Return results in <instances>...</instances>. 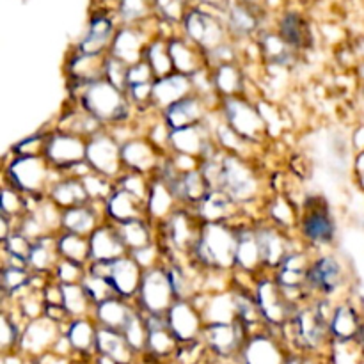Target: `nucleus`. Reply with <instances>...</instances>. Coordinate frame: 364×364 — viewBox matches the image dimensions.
Instances as JSON below:
<instances>
[{"label":"nucleus","mask_w":364,"mask_h":364,"mask_svg":"<svg viewBox=\"0 0 364 364\" xmlns=\"http://www.w3.org/2000/svg\"><path fill=\"white\" fill-rule=\"evenodd\" d=\"M237 224L203 223L201 235L188 255L192 265L203 274H233L237 267Z\"/></svg>","instance_id":"nucleus-1"},{"label":"nucleus","mask_w":364,"mask_h":364,"mask_svg":"<svg viewBox=\"0 0 364 364\" xmlns=\"http://www.w3.org/2000/svg\"><path fill=\"white\" fill-rule=\"evenodd\" d=\"M68 92L70 100L77 102L105 128L134 123L137 119V112L128 102L127 92L105 78L89 85H68Z\"/></svg>","instance_id":"nucleus-2"},{"label":"nucleus","mask_w":364,"mask_h":364,"mask_svg":"<svg viewBox=\"0 0 364 364\" xmlns=\"http://www.w3.org/2000/svg\"><path fill=\"white\" fill-rule=\"evenodd\" d=\"M336 219L322 196H308L301 206L297 237L313 252L331 251L336 242Z\"/></svg>","instance_id":"nucleus-3"},{"label":"nucleus","mask_w":364,"mask_h":364,"mask_svg":"<svg viewBox=\"0 0 364 364\" xmlns=\"http://www.w3.org/2000/svg\"><path fill=\"white\" fill-rule=\"evenodd\" d=\"M59 176L45 156L9 155L4 166V183H9L27 198H46L50 185Z\"/></svg>","instance_id":"nucleus-4"},{"label":"nucleus","mask_w":364,"mask_h":364,"mask_svg":"<svg viewBox=\"0 0 364 364\" xmlns=\"http://www.w3.org/2000/svg\"><path fill=\"white\" fill-rule=\"evenodd\" d=\"M242 208L263 196V180L251 159L223 153V188Z\"/></svg>","instance_id":"nucleus-5"},{"label":"nucleus","mask_w":364,"mask_h":364,"mask_svg":"<svg viewBox=\"0 0 364 364\" xmlns=\"http://www.w3.org/2000/svg\"><path fill=\"white\" fill-rule=\"evenodd\" d=\"M219 112L223 119L251 144L263 146L270 137V132L259 112L258 103L249 96L220 100Z\"/></svg>","instance_id":"nucleus-6"},{"label":"nucleus","mask_w":364,"mask_h":364,"mask_svg":"<svg viewBox=\"0 0 364 364\" xmlns=\"http://www.w3.org/2000/svg\"><path fill=\"white\" fill-rule=\"evenodd\" d=\"M176 302L166 263L144 270L141 288L134 304L146 316H166Z\"/></svg>","instance_id":"nucleus-7"},{"label":"nucleus","mask_w":364,"mask_h":364,"mask_svg":"<svg viewBox=\"0 0 364 364\" xmlns=\"http://www.w3.org/2000/svg\"><path fill=\"white\" fill-rule=\"evenodd\" d=\"M252 295L258 302L259 313H262L267 329L283 331L297 309L288 301L272 274H263L258 277Z\"/></svg>","instance_id":"nucleus-8"},{"label":"nucleus","mask_w":364,"mask_h":364,"mask_svg":"<svg viewBox=\"0 0 364 364\" xmlns=\"http://www.w3.org/2000/svg\"><path fill=\"white\" fill-rule=\"evenodd\" d=\"M347 283L343 262L334 251L315 252L308 272V291L311 301L316 297L334 299Z\"/></svg>","instance_id":"nucleus-9"},{"label":"nucleus","mask_w":364,"mask_h":364,"mask_svg":"<svg viewBox=\"0 0 364 364\" xmlns=\"http://www.w3.org/2000/svg\"><path fill=\"white\" fill-rule=\"evenodd\" d=\"M85 162L92 173H98L109 180L116 181L124 173L121 160V142L112 135L109 128H103L96 135L87 139Z\"/></svg>","instance_id":"nucleus-10"},{"label":"nucleus","mask_w":364,"mask_h":364,"mask_svg":"<svg viewBox=\"0 0 364 364\" xmlns=\"http://www.w3.org/2000/svg\"><path fill=\"white\" fill-rule=\"evenodd\" d=\"M85 148L87 139L52 128L43 156L55 173L66 176L75 166L85 162Z\"/></svg>","instance_id":"nucleus-11"},{"label":"nucleus","mask_w":364,"mask_h":364,"mask_svg":"<svg viewBox=\"0 0 364 364\" xmlns=\"http://www.w3.org/2000/svg\"><path fill=\"white\" fill-rule=\"evenodd\" d=\"M219 153L220 148L213 139L212 128L206 123L171 132L169 155L191 156L199 162H205V160L217 156Z\"/></svg>","instance_id":"nucleus-12"},{"label":"nucleus","mask_w":364,"mask_h":364,"mask_svg":"<svg viewBox=\"0 0 364 364\" xmlns=\"http://www.w3.org/2000/svg\"><path fill=\"white\" fill-rule=\"evenodd\" d=\"M256 233H258L259 245L263 251V262H265L267 274L276 272L277 267L284 262L291 251L304 247L302 242L295 240V235L276 224L269 223L267 219L255 223Z\"/></svg>","instance_id":"nucleus-13"},{"label":"nucleus","mask_w":364,"mask_h":364,"mask_svg":"<svg viewBox=\"0 0 364 364\" xmlns=\"http://www.w3.org/2000/svg\"><path fill=\"white\" fill-rule=\"evenodd\" d=\"M284 331H290L291 338L297 341L299 347L306 348V350H318L327 341H333L329 326L320 318L311 302L295 309L294 316L284 327Z\"/></svg>","instance_id":"nucleus-14"},{"label":"nucleus","mask_w":364,"mask_h":364,"mask_svg":"<svg viewBox=\"0 0 364 364\" xmlns=\"http://www.w3.org/2000/svg\"><path fill=\"white\" fill-rule=\"evenodd\" d=\"M166 156L167 155H164L146 135H134L121 142L123 167L124 171H130V173L155 178Z\"/></svg>","instance_id":"nucleus-15"},{"label":"nucleus","mask_w":364,"mask_h":364,"mask_svg":"<svg viewBox=\"0 0 364 364\" xmlns=\"http://www.w3.org/2000/svg\"><path fill=\"white\" fill-rule=\"evenodd\" d=\"M251 331L238 320L235 323H208L203 331V345L219 358H233L244 348Z\"/></svg>","instance_id":"nucleus-16"},{"label":"nucleus","mask_w":364,"mask_h":364,"mask_svg":"<svg viewBox=\"0 0 364 364\" xmlns=\"http://www.w3.org/2000/svg\"><path fill=\"white\" fill-rule=\"evenodd\" d=\"M167 327L180 345L201 341L206 323L194 301H176L166 315Z\"/></svg>","instance_id":"nucleus-17"},{"label":"nucleus","mask_w":364,"mask_h":364,"mask_svg":"<svg viewBox=\"0 0 364 364\" xmlns=\"http://www.w3.org/2000/svg\"><path fill=\"white\" fill-rule=\"evenodd\" d=\"M272 331L262 327L249 334L244 348L240 352L242 363L244 364H287L288 358L284 354V348L281 345L279 336Z\"/></svg>","instance_id":"nucleus-18"},{"label":"nucleus","mask_w":364,"mask_h":364,"mask_svg":"<svg viewBox=\"0 0 364 364\" xmlns=\"http://www.w3.org/2000/svg\"><path fill=\"white\" fill-rule=\"evenodd\" d=\"M63 334L64 327L52 322L46 316L31 320V322L25 323L18 350L28 355H45L48 354V350H53Z\"/></svg>","instance_id":"nucleus-19"},{"label":"nucleus","mask_w":364,"mask_h":364,"mask_svg":"<svg viewBox=\"0 0 364 364\" xmlns=\"http://www.w3.org/2000/svg\"><path fill=\"white\" fill-rule=\"evenodd\" d=\"M238 228V244H237V267L235 270L249 274V276L259 277L267 274L265 262H263V251L259 245L258 233H256L255 223L240 220Z\"/></svg>","instance_id":"nucleus-20"},{"label":"nucleus","mask_w":364,"mask_h":364,"mask_svg":"<svg viewBox=\"0 0 364 364\" xmlns=\"http://www.w3.org/2000/svg\"><path fill=\"white\" fill-rule=\"evenodd\" d=\"M192 210L199 217V220L205 224H237L240 223L242 215H244V208L224 191H210Z\"/></svg>","instance_id":"nucleus-21"},{"label":"nucleus","mask_w":364,"mask_h":364,"mask_svg":"<svg viewBox=\"0 0 364 364\" xmlns=\"http://www.w3.org/2000/svg\"><path fill=\"white\" fill-rule=\"evenodd\" d=\"M215 110V107L212 103L206 102L203 96L199 95H191L187 98L180 100L178 103L171 105L169 109L164 110L160 116H162L164 123L169 127V130H181V128L194 127V124L205 123L208 114Z\"/></svg>","instance_id":"nucleus-22"},{"label":"nucleus","mask_w":364,"mask_h":364,"mask_svg":"<svg viewBox=\"0 0 364 364\" xmlns=\"http://www.w3.org/2000/svg\"><path fill=\"white\" fill-rule=\"evenodd\" d=\"M196 306L201 311L205 323H235L238 322V308H237V294L235 288L230 290L215 291V294H206L194 299Z\"/></svg>","instance_id":"nucleus-23"},{"label":"nucleus","mask_w":364,"mask_h":364,"mask_svg":"<svg viewBox=\"0 0 364 364\" xmlns=\"http://www.w3.org/2000/svg\"><path fill=\"white\" fill-rule=\"evenodd\" d=\"M142 276H144L142 267L135 262L134 256L127 255L110 263V272L107 279H109L110 287L114 288V294L117 297L134 302L139 294V288H141Z\"/></svg>","instance_id":"nucleus-24"},{"label":"nucleus","mask_w":364,"mask_h":364,"mask_svg":"<svg viewBox=\"0 0 364 364\" xmlns=\"http://www.w3.org/2000/svg\"><path fill=\"white\" fill-rule=\"evenodd\" d=\"M109 55V53H107ZM107 55H87L75 50L66 60L68 85H89L105 78Z\"/></svg>","instance_id":"nucleus-25"},{"label":"nucleus","mask_w":364,"mask_h":364,"mask_svg":"<svg viewBox=\"0 0 364 364\" xmlns=\"http://www.w3.org/2000/svg\"><path fill=\"white\" fill-rule=\"evenodd\" d=\"M89 245H91V262H102V263H112L116 259L123 258V256L130 255L128 249L124 247L123 240H121L119 230L116 224L105 223L89 237Z\"/></svg>","instance_id":"nucleus-26"},{"label":"nucleus","mask_w":364,"mask_h":364,"mask_svg":"<svg viewBox=\"0 0 364 364\" xmlns=\"http://www.w3.org/2000/svg\"><path fill=\"white\" fill-rule=\"evenodd\" d=\"M105 220V206L87 203V205L64 210L63 219H60V231L89 238Z\"/></svg>","instance_id":"nucleus-27"},{"label":"nucleus","mask_w":364,"mask_h":364,"mask_svg":"<svg viewBox=\"0 0 364 364\" xmlns=\"http://www.w3.org/2000/svg\"><path fill=\"white\" fill-rule=\"evenodd\" d=\"M194 92L192 78L174 71L169 77L156 78L155 84H153V109L162 114L171 105L194 95Z\"/></svg>","instance_id":"nucleus-28"},{"label":"nucleus","mask_w":364,"mask_h":364,"mask_svg":"<svg viewBox=\"0 0 364 364\" xmlns=\"http://www.w3.org/2000/svg\"><path fill=\"white\" fill-rule=\"evenodd\" d=\"M180 201H178L176 194H174L173 187L162 178L155 176L151 180V187H149L148 199H146V213L148 219L151 220L155 226L166 223L178 208H180Z\"/></svg>","instance_id":"nucleus-29"},{"label":"nucleus","mask_w":364,"mask_h":364,"mask_svg":"<svg viewBox=\"0 0 364 364\" xmlns=\"http://www.w3.org/2000/svg\"><path fill=\"white\" fill-rule=\"evenodd\" d=\"M105 219L116 226L132 223V220L148 219L146 203L132 196L130 192L116 187V191L105 203Z\"/></svg>","instance_id":"nucleus-30"},{"label":"nucleus","mask_w":364,"mask_h":364,"mask_svg":"<svg viewBox=\"0 0 364 364\" xmlns=\"http://www.w3.org/2000/svg\"><path fill=\"white\" fill-rule=\"evenodd\" d=\"M185 31H187L188 39L194 43L196 46L203 50L205 53L212 52V50L219 48L224 45V31L212 20L210 16L201 13L188 14L185 20Z\"/></svg>","instance_id":"nucleus-31"},{"label":"nucleus","mask_w":364,"mask_h":364,"mask_svg":"<svg viewBox=\"0 0 364 364\" xmlns=\"http://www.w3.org/2000/svg\"><path fill=\"white\" fill-rule=\"evenodd\" d=\"M169 53L176 73L194 77L199 71L206 70V53L196 46L191 39H169Z\"/></svg>","instance_id":"nucleus-32"},{"label":"nucleus","mask_w":364,"mask_h":364,"mask_svg":"<svg viewBox=\"0 0 364 364\" xmlns=\"http://www.w3.org/2000/svg\"><path fill=\"white\" fill-rule=\"evenodd\" d=\"M135 304L132 301H127L123 297L107 299V301L100 302L92 309V320L98 323V327L112 331H123L130 316L134 315Z\"/></svg>","instance_id":"nucleus-33"},{"label":"nucleus","mask_w":364,"mask_h":364,"mask_svg":"<svg viewBox=\"0 0 364 364\" xmlns=\"http://www.w3.org/2000/svg\"><path fill=\"white\" fill-rule=\"evenodd\" d=\"M364 323L361 322L358 308L350 302L343 301L338 302L334 315L329 322L331 340L340 341V343H348V341L358 340Z\"/></svg>","instance_id":"nucleus-34"},{"label":"nucleus","mask_w":364,"mask_h":364,"mask_svg":"<svg viewBox=\"0 0 364 364\" xmlns=\"http://www.w3.org/2000/svg\"><path fill=\"white\" fill-rule=\"evenodd\" d=\"M265 219L295 235L299 230L301 208L297 203H294V199H290V196L276 192L265 201Z\"/></svg>","instance_id":"nucleus-35"},{"label":"nucleus","mask_w":364,"mask_h":364,"mask_svg":"<svg viewBox=\"0 0 364 364\" xmlns=\"http://www.w3.org/2000/svg\"><path fill=\"white\" fill-rule=\"evenodd\" d=\"M46 198L64 212V210L75 208V206L87 205L89 198L85 192L84 183L80 178L75 176H59L48 188Z\"/></svg>","instance_id":"nucleus-36"},{"label":"nucleus","mask_w":364,"mask_h":364,"mask_svg":"<svg viewBox=\"0 0 364 364\" xmlns=\"http://www.w3.org/2000/svg\"><path fill=\"white\" fill-rule=\"evenodd\" d=\"M64 336H66L71 350L77 352V354H96L98 323L92 320V316L70 320L64 326Z\"/></svg>","instance_id":"nucleus-37"},{"label":"nucleus","mask_w":364,"mask_h":364,"mask_svg":"<svg viewBox=\"0 0 364 364\" xmlns=\"http://www.w3.org/2000/svg\"><path fill=\"white\" fill-rule=\"evenodd\" d=\"M212 80L220 100L247 96V77L238 64H223L213 68Z\"/></svg>","instance_id":"nucleus-38"},{"label":"nucleus","mask_w":364,"mask_h":364,"mask_svg":"<svg viewBox=\"0 0 364 364\" xmlns=\"http://www.w3.org/2000/svg\"><path fill=\"white\" fill-rule=\"evenodd\" d=\"M146 323H148L149 333L146 352L155 358H169V355L178 354L180 343L167 327L166 316H146Z\"/></svg>","instance_id":"nucleus-39"},{"label":"nucleus","mask_w":364,"mask_h":364,"mask_svg":"<svg viewBox=\"0 0 364 364\" xmlns=\"http://www.w3.org/2000/svg\"><path fill=\"white\" fill-rule=\"evenodd\" d=\"M96 354L105 355L117 364H132L137 352L128 345L121 331L103 329L98 327V336H96Z\"/></svg>","instance_id":"nucleus-40"},{"label":"nucleus","mask_w":364,"mask_h":364,"mask_svg":"<svg viewBox=\"0 0 364 364\" xmlns=\"http://www.w3.org/2000/svg\"><path fill=\"white\" fill-rule=\"evenodd\" d=\"M117 230H119L121 240H123L124 247L128 249L130 255L159 242V230L149 219H139L127 224H119Z\"/></svg>","instance_id":"nucleus-41"},{"label":"nucleus","mask_w":364,"mask_h":364,"mask_svg":"<svg viewBox=\"0 0 364 364\" xmlns=\"http://www.w3.org/2000/svg\"><path fill=\"white\" fill-rule=\"evenodd\" d=\"M171 187H173L180 205L188 206V208H194V206L210 192V187L208 183H206L205 176H203L201 169L181 173Z\"/></svg>","instance_id":"nucleus-42"},{"label":"nucleus","mask_w":364,"mask_h":364,"mask_svg":"<svg viewBox=\"0 0 364 364\" xmlns=\"http://www.w3.org/2000/svg\"><path fill=\"white\" fill-rule=\"evenodd\" d=\"M59 259L60 256L57 251L55 235H48L32 244L31 255L27 259L28 270L32 274H39V276H52Z\"/></svg>","instance_id":"nucleus-43"},{"label":"nucleus","mask_w":364,"mask_h":364,"mask_svg":"<svg viewBox=\"0 0 364 364\" xmlns=\"http://www.w3.org/2000/svg\"><path fill=\"white\" fill-rule=\"evenodd\" d=\"M149 43H146L137 32L134 31H119L114 36L112 46H110L109 55L116 57V59L123 60L128 66H134V64L144 60L146 48H148Z\"/></svg>","instance_id":"nucleus-44"},{"label":"nucleus","mask_w":364,"mask_h":364,"mask_svg":"<svg viewBox=\"0 0 364 364\" xmlns=\"http://www.w3.org/2000/svg\"><path fill=\"white\" fill-rule=\"evenodd\" d=\"M55 240L60 259H68L82 267H87L91 263V245H89L87 237L60 231L55 235Z\"/></svg>","instance_id":"nucleus-45"},{"label":"nucleus","mask_w":364,"mask_h":364,"mask_svg":"<svg viewBox=\"0 0 364 364\" xmlns=\"http://www.w3.org/2000/svg\"><path fill=\"white\" fill-rule=\"evenodd\" d=\"M60 287H63V306L66 308L71 320L92 316L95 304H92V301L89 299L87 291L82 287V283L60 284Z\"/></svg>","instance_id":"nucleus-46"},{"label":"nucleus","mask_w":364,"mask_h":364,"mask_svg":"<svg viewBox=\"0 0 364 364\" xmlns=\"http://www.w3.org/2000/svg\"><path fill=\"white\" fill-rule=\"evenodd\" d=\"M144 60L151 66L153 73L156 78L169 77L174 73L173 59L169 53V43L162 41V39H155L148 45L144 53Z\"/></svg>","instance_id":"nucleus-47"},{"label":"nucleus","mask_w":364,"mask_h":364,"mask_svg":"<svg viewBox=\"0 0 364 364\" xmlns=\"http://www.w3.org/2000/svg\"><path fill=\"white\" fill-rule=\"evenodd\" d=\"M27 196H23L14 187H11L9 183H2V192H0V212H2V215L18 223L27 213Z\"/></svg>","instance_id":"nucleus-48"},{"label":"nucleus","mask_w":364,"mask_h":364,"mask_svg":"<svg viewBox=\"0 0 364 364\" xmlns=\"http://www.w3.org/2000/svg\"><path fill=\"white\" fill-rule=\"evenodd\" d=\"M31 270L2 267V270H0V287H2L4 301H11L14 295H18L21 290L31 287Z\"/></svg>","instance_id":"nucleus-49"},{"label":"nucleus","mask_w":364,"mask_h":364,"mask_svg":"<svg viewBox=\"0 0 364 364\" xmlns=\"http://www.w3.org/2000/svg\"><path fill=\"white\" fill-rule=\"evenodd\" d=\"M124 336V340L128 341L132 348L135 352H146L148 347V323H146V315H142L137 308H135L134 315L130 316V320L127 322L124 329L121 331Z\"/></svg>","instance_id":"nucleus-50"},{"label":"nucleus","mask_w":364,"mask_h":364,"mask_svg":"<svg viewBox=\"0 0 364 364\" xmlns=\"http://www.w3.org/2000/svg\"><path fill=\"white\" fill-rule=\"evenodd\" d=\"M82 183H84L85 192H87L89 203H92V205L105 206L107 199L116 191V181L109 180V178L102 176L98 173H89L87 176L82 178Z\"/></svg>","instance_id":"nucleus-51"},{"label":"nucleus","mask_w":364,"mask_h":364,"mask_svg":"<svg viewBox=\"0 0 364 364\" xmlns=\"http://www.w3.org/2000/svg\"><path fill=\"white\" fill-rule=\"evenodd\" d=\"M151 180L153 178L144 176V174L124 171V173L116 180V187L130 192L132 196H135V198L146 203V199H148V194H149V187H151Z\"/></svg>","instance_id":"nucleus-52"},{"label":"nucleus","mask_w":364,"mask_h":364,"mask_svg":"<svg viewBox=\"0 0 364 364\" xmlns=\"http://www.w3.org/2000/svg\"><path fill=\"white\" fill-rule=\"evenodd\" d=\"M50 132L52 130H41L21 139L16 144H13L11 151H13L14 156H43L45 155L46 141H48Z\"/></svg>","instance_id":"nucleus-53"},{"label":"nucleus","mask_w":364,"mask_h":364,"mask_svg":"<svg viewBox=\"0 0 364 364\" xmlns=\"http://www.w3.org/2000/svg\"><path fill=\"white\" fill-rule=\"evenodd\" d=\"M82 287L85 288L89 299H91L95 306L116 295L114 294V288L110 287L109 279L102 276H95V274H85L84 281H82Z\"/></svg>","instance_id":"nucleus-54"},{"label":"nucleus","mask_w":364,"mask_h":364,"mask_svg":"<svg viewBox=\"0 0 364 364\" xmlns=\"http://www.w3.org/2000/svg\"><path fill=\"white\" fill-rule=\"evenodd\" d=\"M281 38L291 48H302L306 45V28L302 25L301 18H297L295 14H288L287 18H283V23H281Z\"/></svg>","instance_id":"nucleus-55"},{"label":"nucleus","mask_w":364,"mask_h":364,"mask_svg":"<svg viewBox=\"0 0 364 364\" xmlns=\"http://www.w3.org/2000/svg\"><path fill=\"white\" fill-rule=\"evenodd\" d=\"M85 274H87V267L77 265L68 259H59L52 274V279L59 284H77L84 281Z\"/></svg>","instance_id":"nucleus-56"},{"label":"nucleus","mask_w":364,"mask_h":364,"mask_svg":"<svg viewBox=\"0 0 364 364\" xmlns=\"http://www.w3.org/2000/svg\"><path fill=\"white\" fill-rule=\"evenodd\" d=\"M128 64H124L123 60L116 59L112 55H107L105 60V80H109L110 84L119 87L121 91H127V80H128Z\"/></svg>","instance_id":"nucleus-57"},{"label":"nucleus","mask_w":364,"mask_h":364,"mask_svg":"<svg viewBox=\"0 0 364 364\" xmlns=\"http://www.w3.org/2000/svg\"><path fill=\"white\" fill-rule=\"evenodd\" d=\"M31 249H32V242L28 240L25 235H21L20 231H13L6 240H2V252H7V255L20 256V258L28 259Z\"/></svg>","instance_id":"nucleus-58"},{"label":"nucleus","mask_w":364,"mask_h":364,"mask_svg":"<svg viewBox=\"0 0 364 364\" xmlns=\"http://www.w3.org/2000/svg\"><path fill=\"white\" fill-rule=\"evenodd\" d=\"M155 80H156L155 73H153L151 66H149L146 60H141V63L128 68L127 87H130V85H139V84H153Z\"/></svg>","instance_id":"nucleus-59"},{"label":"nucleus","mask_w":364,"mask_h":364,"mask_svg":"<svg viewBox=\"0 0 364 364\" xmlns=\"http://www.w3.org/2000/svg\"><path fill=\"white\" fill-rule=\"evenodd\" d=\"M43 299H45V304L50 306H63V287H60L57 281H53L50 277L48 284L43 288Z\"/></svg>","instance_id":"nucleus-60"},{"label":"nucleus","mask_w":364,"mask_h":364,"mask_svg":"<svg viewBox=\"0 0 364 364\" xmlns=\"http://www.w3.org/2000/svg\"><path fill=\"white\" fill-rule=\"evenodd\" d=\"M354 173L355 178H358L359 185L364 188V149L355 156V162H354Z\"/></svg>","instance_id":"nucleus-61"},{"label":"nucleus","mask_w":364,"mask_h":364,"mask_svg":"<svg viewBox=\"0 0 364 364\" xmlns=\"http://www.w3.org/2000/svg\"><path fill=\"white\" fill-rule=\"evenodd\" d=\"M287 364H311V361L306 358H288Z\"/></svg>","instance_id":"nucleus-62"}]
</instances>
